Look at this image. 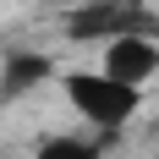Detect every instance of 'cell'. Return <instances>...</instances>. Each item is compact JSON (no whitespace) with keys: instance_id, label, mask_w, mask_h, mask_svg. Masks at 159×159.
<instances>
[{"instance_id":"obj_1","label":"cell","mask_w":159,"mask_h":159,"mask_svg":"<svg viewBox=\"0 0 159 159\" xmlns=\"http://www.w3.org/2000/svg\"><path fill=\"white\" fill-rule=\"evenodd\" d=\"M61 93H66V104H71L88 126H99V137H115L132 115L143 110V93L110 82L104 71H66V77H61Z\"/></svg>"},{"instance_id":"obj_2","label":"cell","mask_w":159,"mask_h":159,"mask_svg":"<svg viewBox=\"0 0 159 159\" xmlns=\"http://www.w3.org/2000/svg\"><path fill=\"white\" fill-rule=\"evenodd\" d=\"M159 16L148 11L143 0H93L82 11H66V39L71 44H115V39H132V33H148L154 39Z\"/></svg>"},{"instance_id":"obj_3","label":"cell","mask_w":159,"mask_h":159,"mask_svg":"<svg viewBox=\"0 0 159 159\" xmlns=\"http://www.w3.org/2000/svg\"><path fill=\"white\" fill-rule=\"evenodd\" d=\"M93 71H104L110 82H121V88H137V93H143L148 82L159 77V39H148V33L115 39V44L99 49V66H93Z\"/></svg>"},{"instance_id":"obj_4","label":"cell","mask_w":159,"mask_h":159,"mask_svg":"<svg viewBox=\"0 0 159 159\" xmlns=\"http://www.w3.org/2000/svg\"><path fill=\"white\" fill-rule=\"evenodd\" d=\"M44 82H55V61L44 49H11L0 61V104H16L33 88H44Z\"/></svg>"},{"instance_id":"obj_5","label":"cell","mask_w":159,"mask_h":159,"mask_svg":"<svg viewBox=\"0 0 159 159\" xmlns=\"http://www.w3.org/2000/svg\"><path fill=\"white\" fill-rule=\"evenodd\" d=\"M33 159H104V154H99V143H93V137L55 132V137H44V143L33 148Z\"/></svg>"},{"instance_id":"obj_6","label":"cell","mask_w":159,"mask_h":159,"mask_svg":"<svg viewBox=\"0 0 159 159\" xmlns=\"http://www.w3.org/2000/svg\"><path fill=\"white\" fill-rule=\"evenodd\" d=\"M55 6H66V11H82V6H93V0H55Z\"/></svg>"}]
</instances>
